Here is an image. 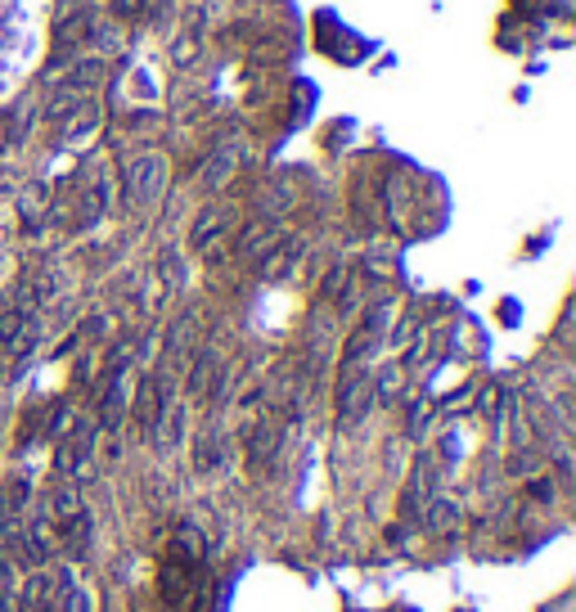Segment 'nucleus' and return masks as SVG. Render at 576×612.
Returning a JSON list of instances; mask_svg holds the SVG:
<instances>
[{"label": "nucleus", "instance_id": "nucleus-1", "mask_svg": "<svg viewBox=\"0 0 576 612\" xmlns=\"http://www.w3.org/2000/svg\"><path fill=\"white\" fill-rule=\"evenodd\" d=\"M167 189V158L153 149L135 153L122 171V203L126 207H153Z\"/></svg>", "mask_w": 576, "mask_h": 612}, {"label": "nucleus", "instance_id": "nucleus-2", "mask_svg": "<svg viewBox=\"0 0 576 612\" xmlns=\"http://www.w3.org/2000/svg\"><path fill=\"white\" fill-rule=\"evenodd\" d=\"M374 405V383L360 365L342 369V383H338V428H356L360 419L369 414Z\"/></svg>", "mask_w": 576, "mask_h": 612}, {"label": "nucleus", "instance_id": "nucleus-3", "mask_svg": "<svg viewBox=\"0 0 576 612\" xmlns=\"http://www.w3.org/2000/svg\"><path fill=\"white\" fill-rule=\"evenodd\" d=\"M387 324H392V302H378L374 311L360 320V329L347 338V351H342V369H351V365H360V360L369 356V351L378 347V342L387 338Z\"/></svg>", "mask_w": 576, "mask_h": 612}, {"label": "nucleus", "instance_id": "nucleus-4", "mask_svg": "<svg viewBox=\"0 0 576 612\" xmlns=\"http://www.w3.org/2000/svg\"><path fill=\"white\" fill-rule=\"evenodd\" d=\"M95 432H99L95 419H72V428L63 432V441H59V468L63 473H86L90 468V455H95Z\"/></svg>", "mask_w": 576, "mask_h": 612}, {"label": "nucleus", "instance_id": "nucleus-5", "mask_svg": "<svg viewBox=\"0 0 576 612\" xmlns=\"http://www.w3.org/2000/svg\"><path fill=\"white\" fill-rule=\"evenodd\" d=\"M239 162H243V149L234 140L216 144V149L203 158V167H198V189H207V194L225 189L234 180V171H239Z\"/></svg>", "mask_w": 576, "mask_h": 612}, {"label": "nucleus", "instance_id": "nucleus-6", "mask_svg": "<svg viewBox=\"0 0 576 612\" xmlns=\"http://www.w3.org/2000/svg\"><path fill=\"white\" fill-rule=\"evenodd\" d=\"M230 225H234V203L203 207V212H198V221H194V230H189V248L207 252L212 243H221L225 234H230Z\"/></svg>", "mask_w": 576, "mask_h": 612}, {"label": "nucleus", "instance_id": "nucleus-7", "mask_svg": "<svg viewBox=\"0 0 576 612\" xmlns=\"http://www.w3.org/2000/svg\"><path fill=\"white\" fill-rule=\"evenodd\" d=\"M162 392H158V383H153V374H144L140 383H135V392H131V419H135V428L144 432V437H153L158 432V419H162Z\"/></svg>", "mask_w": 576, "mask_h": 612}, {"label": "nucleus", "instance_id": "nucleus-8", "mask_svg": "<svg viewBox=\"0 0 576 612\" xmlns=\"http://www.w3.org/2000/svg\"><path fill=\"white\" fill-rule=\"evenodd\" d=\"M279 450V423L275 419H257L248 423V432H243V455H248V468H270V459H275Z\"/></svg>", "mask_w": 576, "mask_h": 612}, {"label": "nucleus", "instance_id": "nucleus-9", "mask_svg": "<svg viewBox=\"0 0 576 612\" xmlns=\"http://www.w3.org/2000/svg\"><path fill=\"white\" fill-rule=\"evenodd\" d=\"M108 198H113V180H108V171H99L95 180H90L86 189H81V198H77V230H90V225L99 221V216L108 212Z\"/></svg>", "mask_w": 576, "mask_h": 612}, {"label": "nucleus", "instance_id": "nucleus-10", "mask_svg": "<svg viewBox=\"0 0 576 612\" xmlns=\"http://www.w3.org/2000/svg\"><path fill=\"white\" fill-rule=\"evenodd\" d=\"M203 23H207V9H189L185 18V32H176V41H171V63L176 68H189V63L203 54Z\"/></svg>", "mask_w": 576, "mask_h": 612}, {"label": "nucleus", "instance_id": "nucleus-11", "mask_svg": "<svg viewBox=\"0 0 576 612\" xmlns=\"http://www.w3.org/2000/svg\"><path fill=\"white\" fill-rule=\"evenodd\" d=\"M279 239H284V234H279V225H275V221H252L248 230L239 234L234 252H239V257H248V261H261L266 252H275V243H279Z\"/></svg>", "mask_w": 576, "mask_h": 612}, {"label": "nucleus", "instance_id": "nucleus-12", "mask_svg": "<svg viewBox=\"0 0 576 612\" xmlns=\"http://www.w3.org/2000/svg\"><path fill=\"white\" fill-rule=\"evenodd\" d=\"M59 590H63V576H54L50 567H32V576L23 581V594H18V599H23L27 608H50V603L59 599Z\"/></svg>", "mask_w": 576, "mask_h": 612}, {"label": "nucleus", "instance_id": "nucleus-13", "mask_svg": "<svg viewBox=\"0 0 576 612\" xmlns=\"http://www.w3.org/2000/svg\"><path fill=\"white\" fill-rule=\"evenodd\" d=\"M459 522H464V513H459V504L441 500V495H432L428 509H423V527L432 531V536H459Z\"/></svg>", "mask_w": 576, "mask_h": 612}, {"label": "nucleus", "instance_id": "nucleus-14", "mask_svg": "<svg viewBox=\"0 0 576 612\" xmlns=\"http://www.w3.org/2000/svg\"><path fill=\"white\" fill-rule=\"evenodd\" d=\"M297 257H302V243H297V239H279L275 252H266V257L257 261V266H261V279H284V275H293Z\"/></svg>", "mask_w": 576, "mask_h": 612}, {"label": "nucleus", "instance_id": "nucleus-15", "mask_svg": "<svg viewBox=\"0 0 576 612\" xmlns=\"http://www.w3.org/2000/svg\"><path fill=\"white\" fill-rule=\"evenodd\" d=\"M77 513H86V504H81L77 486L59 482L50 491V500H45V518H50V522H68V518H77Z\"/></svg>", "mask_w": 576, "mask_h": 612}, {"label": "nucleus", "instance_id": "nucleus-16", "mask_svg": "<svg viewBox=\"0 0 576 612\" xmlns=\"http://www.w3.org/2000/svg\"><path fill=\"white\" fill-rule=\"evenodd\" d=\"M221 455H225V441L216 428H207L203 437L194 441V468L198 473H212V468H221Z\"/></svg>", "mask_w": 576, "mask_h": 612}, {"label": "nucleus", "instance_id": "nucleus-17", "mask_svg": "<svg viewBox=\"0 0 576 612\" xmlns=\"http://www.w3.org/2000/svg\"><path fill=\"white\" fill-rule=\"evenodd\" d=\"M86 32H90V14H86V9H77L72 18H63L59 32H54V45H59V54L77 50V45L86 41Z\"/></svg>", "mask_w": 576, "mask_h": 612}, {"label": "nucleus", "instance_id": "nucleus-18", "mask_svg": "<svg viewBox=\"0 0 576 612\" xmlns=\"http://www.w3.org/2000/svg\"><path fill=\"white\" fill-rule=\"evenodd\" d=\"M59 527V540H63V549L68 554H86V545H90V518L86 513H77V518H68V522H54Z\"/></svg>", "mask_w": 576, "mask_h": 612}, {"label": "nucleus", "instance_id": "nucleus-19", "mask_svg": "<svg viewBox=\"0 0 576 612\" xmlns=\"http://www.w3.org/2000/svg\"><path fill=\"white\" fill-rule=\"evenodd\" d=\"M212 369H216V351L203 347V351L194 356V365H189V378H185L189 396H203V392H207V383H212Z\"/></svg>", "mask_w": 576, "mask_h": 612}, {"label": "nucleus", "instance_id": "nucleus-20", "mask_svg": "<svg viewBox=\"0 0 576 612\" xmlns=\"http://www.w3.org/2000/svg\"><path fill=\"white\" fill-rule=\"evenodd\" d=\"M99 72H104V63H99V59L72 63V68H68V90H72V95H81L86 86H95V81H99Z\"/></svg>", "mask_w": 576, "mask_h": 612}, {"label": "nucleus", "instance_id": "nucleus-21", "mask_svg": "<svg viewBox=\"0 0 576 612\" xmlns=\"http://www.w3.org/2000/svg\"><path fill=\"white\" fill-rule=\"evenodd\" d=\"M347 288H351V270L347 266H333L329 279L320 284V297H329V302H342V297H347Z\"/></svg>", "mask_w": 576, "mask_h": 612}, {"label": "nucleus", "instance_id": "nucleus-22", "mask_svg": "<svg viewBox=\"0 0 576 612\" xmlns=\"http://www.w3.org/2000/svg\"><path fill=\"white\" fill-rule=\"evenodd\" d=\"M374 383V401H396V392H401V369L387 365L378 378H369Z\"/></svg>", "mask_w": 576, "mask_h": 612}, {"label": "nucleus", "instance_id": "nucleus-23", "mask_svg": "<svg viewBox=\"0 0 576 612\" xmlns=\"http://www.w3.org/2000/svg\"><path fill=\"white\" fill-rule=\"evenodd\" d=\"M41 221H45V189H27L23 194V225L36 230Z\"/></svg>", "mask_w": 576, "mask_h": 612}, {"label": "nucleus", "instance_id": "nucleus-24", "mask_svg": "<svg viewBox=\"0 0 576 612\" xmlns=\"http://www.w3.org/2000/svg\"><path fill=\"white\" fill-rule=\"evenodd\" d=\"M522 495L536 504H554V482H549V477H531V482L522 486Z\"/></svg>", "mask_w": 576, "mask_h": 612}, {"label": "nucleus", "instance_id": "nucleus-25", "mask_svg": "<svg viewBox=\"0 0 576 612\" xmlns=\"http://www.w3.org/2000/svg\"><path fill=\"white\" fill-rule=\"evenodd\" d=\"M477 410H482V414H495V410H500V387H486V392H482V401H477Z\"/></svg>", "mask_w": 576, "mask_h": 612}, {"label": "nucleus", "instance_id": "nucleus-26", "mask_svg": "<svg viewBox=\"0 0 576 612\" xmlns=\"http://www.w3.org/2000/svg\"><path fill=\"white\" fill-rule=\"evenodd\" d=\"M108 5H113V14H122V18H131V14H140L144 5H149V0H108Z\"/></svg>", "mask_w": 576, "mask_h": 612}, {"label": "nucleus", "instance_id": "nucleus-27", "mask_svg": "<svg viewBox=\"0 0 576 612\" xmlns=\"http://www.w3.org/2000/svg\"><path fill=\"white\" fill-rule=\"evenodd\" d=\"M0 612H27V608H23V599H18V594L0 590Z\"/></svg>", "mask_w": 576, "mask_h": 612}]
</instances>
